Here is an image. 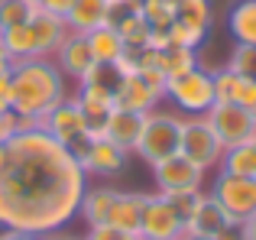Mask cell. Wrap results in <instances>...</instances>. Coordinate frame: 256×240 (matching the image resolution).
Segmentation results:
<instances>
[{
    "label": "cell",
    "mask_w": 256,
    "mask_h": 240,
    "mask_svg": "<svg viewBox=\"0 0 256 240\" xmlns=\"http://www.w3.org/2000/svg\"><path fill=\"white\" fill-rule=\"evenodd\" d=\"M84 188L82 162L42 126L16 130L0 146V228L58 234L78 214Z\"/></svg>",
    "instance_id": "obj_1"
},
{
    "label": "cell",
    "mask_w": 256,
    "mask_h": 240,
    "mask_svg": "<svg viewBox=\"0 0 256 240\" xmlns=\"http://www.w3.org/2000/svg\"><path fill=\"white\" fill-rule=\"evenodd\" d=\"M10 91H13V114L39 120L58 101L68 98V78L58 72L52 58H26L13 62L10 68Z\"/></svg>",
    "instance_id": "obj_2"
},
{
    "label": "cell",
    "mask_w": 256,
    "mask_h": 240,
    "mask_svg": "<svg viewBox=\"0 0 256 240\" xmlns=\"http://www.w3.org/2000/svg\"><path fill=\"white\" fill-rule=\"evenodd\" d=\"M178 140H182V117L166 114V110L156 108L150 114H143V130H140V140L133 146V152L146 166H156L178 152Z\"/></svg>",
    "instance_id": "obj_3"
},
{
    "label": "cell",
    "mask_w": 256,
    "mask_h": 240,
    "mask_svg": "<svg viewBox=\"0 0 256 240\" xmlns=\"http://www.w3.org/2000/svg\"><path fill=\"white\" fill-rule=\"evenodd\" d=\"M162 98L182 117H204L208 110L214 108V101H218V94H214V75L204 65H198V68H192L188 75L172 78V82L166 84Z\"/></svg>",
    "instance_id": "obj_4"
},
{
    "label": "cell",
    "mask_w": 256,
    "mask_h": 240,
    "mask_svg": "<svg viewBox=\"0 0 256 240\" xmlns=\"http://www.w3.org/2000/svg\"><path fill=\"white\" fill-rule=\"evenodd\" d=\"M39 126H42V130L49 133L56 143H62L75 159L82 156V152L88 150V143H91V136H88V130H84V117H82V108H78L75 94H68L65 101H58L52 110H46V114L39 117Z\"/></svg>",
    "instance_id": "obj_5"
},
{
    "label": "cell",
    "mask_w": 256,
    "mask_h": 240,
    "mask_svg": "<svg viewBox=\"0 0 256 240\" xmlns=\"http://www.w3.org/2000/svg\"><path fill=\"white\" fill-rule=\"evenodd\" d=\"M178 156H185L192 166L201 172L218 169L220 156H224V143L218 133L211 130L208 117H182V140H178Z\"/></svg>",
    "instance_id": "obj_6"
},
{
    "label": "cell",
    "mask_w": 256,
    "mask_h": 240,
    "mask_svg": "<svg viewBox=\"0 0 256 240\" xmlns=\"http://www.w3.org/2000/svg\"><path fill=\"white\" fill-rule=\"evenodd\" d=\"M136 237L140 240H182L185 237V221L178 218V211L169 204V198L162 192L146 195Z\"/></svg>",
    "instance_id": "obj_7"
},
{
    "label": "cell",
    "mask_w": 256,
    "mask_h": 240,
    "mask_svg": "<svg viewBox=\"0 0 256 240\" xmlns=\"http://www.w3.org/2000/svg\"><path fill=\"white\" fill-rule=\"evenodd\" d=\"M204 117L211 124V130L218 133V140L224 143V150L237 143H250L256 133V114H250L246 108L230 104V101H214V108Z\"/></svg>",
    "instance_id": "obj_8"
},
{
    "label": "cell",
    "mask_w": 256,
    "mask_h": 240,
    "mask_svg": "<svg viewBox=\"0 0 256 240\" xmlns=\"http://www.w3.org/2000/svg\"><path fill=\"white\" fill-rule=\"evenodd\" d=\"M208 195L227 211L230 221H244L256 211V185L253 178H240V176H227V172L218 169V178L211 182V192Z\"/></svg>",
    "instance_id": "obj_9"
},
{
    "label": "cell",
    "mask_w": 256,
    "mask_h": 240,
    "mask_svg": "<svg viewBox=\"0 0 256 240\" xmlns=\"http://www.w3.org/2000/svg\"><path fill=\"white\" fill-rule=\"evenodd\" d=\"M152 169V182L159 192H185V188H201L204 185V172L198 166H192L185 156H169L162 162L150 166Z\"/></svg>",
    "instance_id": "obj_10"
},
{
    "label": "cell",
    "mask_w": 256,
    "mask_h": 240,
    "mask_svg": "<svg viewBox=\"0 0 256 240\" xmlns=\"http://www.w3.org/2000/svg\"><path fill=\"white\" fill-rule=\"evenodd\" d=\"M126 156H130V152L120 150V146L110 143V140H91V143H88V150L78 156V162H82V169H84L88 178H91V176L114 178V176H120V172H124Z\"/></svg>",
    "instance_id": "obj_11"
},
{
    "label": "cell",
    "mask_w": 256,
    "mask_h": 240,
    "mask_svg": "<svg viewBox=\"0 0 256 240\" xmlns=\"http://www.w3.org/2000/svg\"><path fill=\"white\" fill-rule=\"evenodd\" d=\"M162 94L152 84H146L140 75L120 78V84L114 88V110H130V114H150L159 108Z\"/></svg>",
    "instance_id": "obj_12"
},
{
    "label": "cell",
    "mask_w": 256,
    "mask_h": 240,
    "mask_svg": "<svg viewBox=\"0 0 256 240\" xmlns=\"http://www.w3.org/2000/svg\"><path fill=\"white\" fill-rule=\"evenodd\" d=\"M52 62L58 65V72H62L68 82H82L84 72L94 65V56H91V46H88V36L84 32H68L65 36V42L58 46V52L52 56Z\"/></svg>",
    "instance_id": "obj_13"
},
{
    "label": "cell",
    "mask_w": 256,
    "mask_h": 240,
    "mask_svg": "<svg viewBox=\"0 0 256 240\" xmlns=\"http://www.w3.org/2000/svg\"><path fill=\"white\" fill-rule=\"evenodd\" d=\"M211 75H214V94H218V101L240 104V108H246L250 114H256V82L234 75L227 65L214 68Z\"/></svg>",
    "instance_id": "obj_14"
},
{
    "label": "cell",
    "mask_w": 256,
    "mask_h": 240,
    "mask_svg": "<svg viewBox=\"0 0 256 240\" xmlns=\"http://www.w3.org/2000/svg\"><path fill=\"white\" fill-rule=\"evenodd\" d=\"M30 26H32V36H36V52H39V58H52V56L58 52V46L65 42V36L72 32L68 26H65L62 16H52V13L39 10V6H36V13H32Z\"/></svg>",
    "instance_id": "obj_15"
},
{
    "label": "cell",
    "mask_w": 256,
    "mask_h": 240,
    "mask_svg": "<svg viewBox=\"0 0 256 240\" xmlns=\"http://www.w3.org/2000/svg\"><path fill=\"white\" fill-rule=\"evenodd\" d=\"M230 224V218H227V211L220 208L218 202H214L208 192H201L198 204H194L192 218H188L185 224V234H198V237H218L220 230Z\"/></svg>",
    "instance_id": "obj_16"
},
{
    "label": "cell",
    "mask_w": 256,
    "mask_h": 240,
    "mask_svg": "<svg viewBox=\"0 0 256 240\" xmlns=\"http://www.w3.org/2000/svg\"><path fill=\"white\" fill-rule=\"evenodd\" d=\"M143 202L146 195L143 192H120L110 204V214H107V224L117 230H126V234H136L140 228V214H143Z\"/></svg>",
    "instance_id": "obj_17"
},
{
    "label": "cell",
    "mask_w": 256,
    "mask_h": 240,
    "mask_svg": "<svg viewBox=\"0 0 256 240\" xmlns=\"http://www.w3.org/2000/svg\"><path fill=\"white\" fill-rule=\"evenodd\" d=\"M140 130H143V114H130V110H110L107 117V130H104V140L117 143L120 150L133 152L140 140Z\"/></svg>",
    "instance_id": "obj_18"
},
{
    "label": "cell",
    "mask_w": 256,
    "mask_h": 240,
    "mask_svg": "<svg viewBox=\"0 0 256 240\" xmlns=\"http://www.w3.org/2000/svg\"><path fill=\"white\" fill-rule=\"evenodd\" d=\"M107 6L110 0H75L72 10L65 13V26L72 32H91L107 23Z\"/></svg>",
    "instance_id": "obj_19"
},
{
    "label": "cell",
    "mask_w": 256,
    "mask_h": 240,
    "mask_svg": "<svg viewBox=\"0 0 256 240\" xmlns=\"http://www.w3.org/2000/svg\"><path fill=\"white\" fill-rule=\"evenodd\" d=\"M114 198H117V188H110V185H100V188H91V185H88L84 195H82V204H78V218H82L88 228L107 224Z\"/></svg>",
    "instance_id": "obj_20"
},
{
    "label": "cell",
    "mask_w": 256,
    "mask_h": 240,
    "mask_svg": "<svg viewBox=\"0 0 256 240\" xmlns=\"http://www.w3.org/2000/svg\"><path fill=\"white\" fill-rule=\"evenodd\" d=\"M175 23L188 26L192 32L208 39L214 23V4L211 0H175Z\"/></svg>",
    "instance_id": "obj_21"
},
{
    "label": "cell",
    "mask_w": 256,
    "mask_h": 240,
    "mask_svg": "<svg viewBox=\"0 0 256 240\" xmlns=\"http://www.w3.org/2000/svg\"><path fill=\"white\" fill-rule=\"evenodd\" d=\"M227 30L234 42L256 46V0H237L227 10Z\"/></svg>",
    "instance_id": "obj_22"
},
{
    "label": "cell",
    "mask_w": 256,
    "mask_h": 240,
    "mask_svg": "<svg viewBox=\"0 0 256 240\" xmlns=\"http://www.w3.org/2000/svg\"><path fill=\"white\" fill-rule=\"evenodd\" d=\"M220 172L227 176H240V178H256V146L253 143H237L227 146L224 156L218 162Z\"/></svg>",
    "instance_id": "obj_23"
},
{
    "label": "cell",
    "mask_w": 256,
    "mask_h": 240,
    "mask_svg": "<svg viewBox=\"0 0 256 240\" xmlns=\"http://www.w3.org/2000/svg\"><path fill=\"white\" fill-rule=\"evenodd\" d=\"M84 36H88V46H91L94 62H100V65H110L114 58L126 49L124 39H120V32L114 30V26H107V23L98 26V30H91V32H84Z\"/></svg>",
    "instance_id": "obj_24"
},
{
    "label": "cell",
    "mask_w": 256,
    "mask_h": 240,
    "mask_svg": "<svg viewBox=\"0 0 256 240\" xmlns=\"http://www.w3.org/2000/svg\"><path fill=\"white\" fill-rule=\"evenodd\" d=\"M0 46L10 52L13 62L39 58V52H36V36H32V26H30V23L13 26V30H4V32H0Z\"/></svg>",
    "instance_id": "obj_25"
},
{
    "label": "cell",
    "mask_w": 256,
    "mask_h": 240,
    "mask_svg": "<svg viewBox=\"0 0 256 240\" xmlns=\"http://www.w3.org/2000/svg\"><path fill=\"white\" fill-rule=\"evenodd\" d=\"M114 30L120 32V39H124V46L126 49H133V52H140V49H146L150 46V23H146L143 16H140L136 10H130V13H124V16L114 23Z\"/></svg>",
    "instance_id": "obj_26"
},
{
    "label": "cell",
    "mask_w": 256,
    "mask_h": 240,
    "mask_svg": "<svg viewBox=\"0 0 256 240\" xmlns=\"http://www.w3.org/2000/svg\"><path fill=\"white\" fill-rule=\"evenodd\" d=\"M136 13L150 23V30H169L175 20V0H143Z\"/></svg>",
    "instance_id": "obj_27"
},
{
    "label": "cell",
    "mask_w": 256,
    "mask_h": 240,
    "mask_svg": "<svg viewBox=\"0 0 256 240\" xmlns=\"http://www.w3.org/2000/svg\"><path fill=\"white\" fill-rule=\"evenodd\" d=\"M32 13H36V4L30 0H0V32L30 23Z\"/></svg>",
    "instance_id": "obj_28"
},
{
    "label": "cell",
    "mask_w": 256,
    "mask_h": 240,
    "mask_svg": "<svg viewBox=\"0 0 256 240\" xmlns=\"http://www.w3.org/2000/svg\"><path fill=\"white\" fill-rule=\"evenodd\" d=\"M227 68L240 78H250L256 82V46H244V42H234L230 56H227Z\"/></svg>",
    "instance_id": "obj_29"
},
{
    "label": "cell",
    "mask_w": 256,
    "mask_h": 240,
    "mask_svg": "<svg viewBox=\"0 0 256 240\" xmlns=\"http://www.w3.org/2000/svg\"><path fill=\"white\" fill-rule=\"evenodd\" d=\"M198 49H182V46H172V49H166V75L178 78V75H188L192 68H198Z\"/></svg>",
    "instance_id": "obj_30"
},
{
    "label": "cell",
    "mask_w": 256,
    "mask_h": 240,
    "mask_svg": "<svg viewBox=\"0 0 256 240\" xmlns=\"http://www.w3.org/2000/svg\"><path fill=\"white\" fill-rule=\"evenodd\" d=\"M84 240H140L136 234H126V230H117L110 224H98V228H88Z\"/></svg>",
    "instance_id": "obj_31"
},
{
    "label": "cell",
    "mask_w": 256,
    "mask_h": 240,
    "mask_svg": "<svg viewBox=\"0 0 256 240\" xmlns=\"http://www.w3.org/2000/svg\"><path fill=\"white\" fill-rule=\"evenodd\" d=\"M72 4H75V0H39V10H46V13H52V16H62L65 20V13L72 10Z\"/></svg>",
    "instance_id": "obj_32"
},
{
    "label": "cell",
    "mask_w": 256,
    "mask_h": 240,
    "mask_svg": "<svg viewBox=\"0 0 256 240\" xmlns=\"http://www.w3.org/2000/svg\"><path fill=\"white\" fill-rule=\"evenodd\" d=\"M13 110V91H10V75H0V114Z\"/></svg>",
    "instance_id": "obj_33"
},
{
    "label": "cell",
    "mask_w": 256,
    "mask_h": 240,
    "mask_svg": "<svg viewBox=\"0 0 256 240\" xmlns=\"http://www.w3.org/2000/svg\"><path fill=\"white\" fill-rule=\"evenodd\" d=\"M13 133H16V117H13V110H6V114H0V146H4Z\"/></svg>",
    "instance_id": "obj_34"
},
{
    "label": "cell",
    "mask_w": 256,
    "mask_h": 240,
    "mask_svg": "<svg viewBox=\"0 0 256 240\" xmlns=\"http://www.w3.org/2000/svg\"><path fill=\"white\" fill-rule=\"evenodd\" d=\"M240 240H256V211L240 221Z\"/></svg>",
    "instance_id": "obj_35"
},
{
    "label": "cell",
    "mask_w": 256,
    "mask_h": 240,
    "mask_svg": "<svg viewBox=\"0 0 256 240\" xmlns=\"http://www.w3.org/2000/svg\"><path fill=\"white\" fill-rule=\"evenodd\" d=\"M0 240H46V237H36V234H26V230H6L0 234Z\"/></svg>",
    "instance_id": "obj_36"
},
{
    "label": "cell",
    "mask_w": 256,
    "mask_h": 240,
    "mask_svg": "<svg viewBox=\"0 0 256 240\" xmlns=\"http://www.w3.org/2000/svg\"><path fill=\"white\" fill-rule=\"evenodd\" d=\"M10 68H13V58H10V52L0 46V75H10Z\"/></svg>",
    "instance_id": "obj_37"
},
{
    "label": "cell",
    "mask_w": 256,
    "mask_h": 240,
    "mask_svg": "<svg viewBox=\"0 0 256 240\" xmlns=\"http://www.w3.org/2000/svg\"><path fill=\"white\" fill-rule=\"evenodd\" d=\"M49 240H84V237H72V234H49Z\"/></svg>",
    "instance_id": "obj_38"
},
{
    "label": "cell",
    "mask_w": 256,
    "mask_h": 240,
    "mask_svg": "<svg viewBox=\"0 0 256 240\" xmlns=\"http://www.w3.org/2000/svg\"><path fill=\"white\" fill-rule=\"evenodd\" d=\"M182 240H218V237H198V234H185Z\"/></svg>",
    "instance_id": "obj_39"
},
{
    "label": "cell",
    "mask_w": 256,
    "mask_h": 240,
    "mask_svg": "<svg viewBox=\"0 0 256 240\" xmlns=\"http://www.w3.org/2000/svg\"><path fill=\"white\" fill-rule=\"evenodd\" d=\"M250 143H253V146H256V133H253V140H250Z\"/></svg>",
    "instance_id": "obj_40"
},
{
    "label": "cell",
    "mask_w": 256,
    "mask_h": 240,
    "mask_svg": "<svg viewBox=\"0 0 256 240\" xmlns=\"http://www.w3.org/2000/svg\"><path fill=\"white\" fill-rule=\"evenodd\" d=\"M30 4H39V0H30Z\"/></svg>",
    "instance_id": "obj_41"
},
{
    "label": "cell",
    "mask_w": 256,
    "mask_h": 240,
    "mask_svg": "<svg viewBox=\"0 0 256 240\" xmlns=\"http://www.w3.org/2000/svg\"><path fill=\"white\" fill-rule=\"evenodd\" d=\"M253 185H256V178H253Z\"/></svg>",
    "instance_id": "obj_42"
}]
</instances>
